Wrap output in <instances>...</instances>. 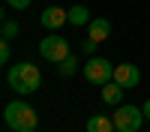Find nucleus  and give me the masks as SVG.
<instances>
[{"label":"nucleus","instance_id":"obj_6","mask_svg":"<svg viewBox=\"0 0 150 132\" xmlns=\"http://www.w3.org/2000/svg\"><path fill=\"white\" fill-rule=\"evenodd\" d=\"M39 21H42L45 30H60L63 24H69V9H63V6H48V9H42Z\"/></svg>","mask_w":150,"mask_h":132},{"label":"nucleus","instance_id":"obj_7","mask_svg":"<svg viewBox=\"0 0 150 132\" xmlns=\"http://www.w3.org/2000/svg\"><path fill=\"white\" fill-rule=\"evenodd\" d=\"M114 81L120 84L123 90L138 87V81H141V69L135 66V63H120V66H114Z\"/></svg>","mask_w":150,"mask_h":132},{"label":"nucleus","instance_id":"obj_5","mask_svg":"<svg viewBox=\"0 0 150 132\" xmlns=\"http://www.w3.org/2000/svg\"><path fill=\"white\" fill-rule=\"evenodd\" d=\"M39 54L45 60H51V63H60V60L69 57V42L63 39V36H57V33H48L39 42Z\"/></svg>","mask_w":150,"mask_h":132},{"label":"nucleus","instance_id":"obj_3","mask_svg":"<svg viewBox=\"0 0 150 132\" xmlns=\"http://www.w3.org/2000/svg\"><path fill=\"white\" fill-rule=\"evenodd\" d=\"M141 123H144V108L129 105V102L117 105V111H114V126H117V132H138Z\"/></svg>","mask_w":150,"mask_h":132},{"label":"nucleus","instance_id":"obj_2","mask_svg":"<svg viewBox=\"0 0 150 132\" xmlns=\"http://www.w3.org/2000/svg\"><path fill=\"white\" fill-rule=\"evenodd\" d=\"M3 120L12 132H36L39 126V114L30 102H9L3 108Z\"/></svg>","mask_w":150,"mask_h":132},{"label":"nucleus","instance_id":"obj_8","mask_svg":"<svg viewBox=\"0 0 150 132\" xmlns=\"http://www.w3.org/2000/svg\"><path fill=\"white\" fill-rule=\"evenodd\" d=\"M87 132H117L114 120L105 117V114H90V120H87Z\"/></svg>","mask_w":150,"mask_h":132},{"label":"nucleus","instance_id":"obj_9","mask_svg":"<svg viewBox=\"0 0 150 132\" xmlns=\"http://www.w3.org/2000/svg\"><path fill=\"white\" fill-rule=\"evenodd\" d=\"M108 36H111V21L108 18H93L90 21V39L102 42V39H108Z\"/></svg>","mask_w":150,"mask_h":132},{"label":"nucleus","instance_id":"obj_4","mask_svg":"<svg viewBox=\"0 0 150 132\" xmlns=\"http://www.w3.org/2000/svg\"><path fill=\"white\" fill-rule=\"evenodd\" d=\"M84 78L90 84H96V87H105L108 81H114V66L105 57H90L84 63Z\"/></svg>","mask_w":150,"mask_h":132},{"label":"nucleus","instance_id":"obj_13","mask_svg":"<svg viewBox=\"0 0 150 132\" xmlns=\"http://www.w3.org/2000/svg\"><path fill=\"white\" fill-rule=\"evenodd\" d=\"M18 33H21V27H18L15 21H3V30H0V36H3L6 42H12V39L18 36Z\"/></svg>","mask_w":150,"mask_h":132},{"label":"nucleus","instance_id":"obj_10","mask_svg":"<svg viewBox=\"0 0 150 132\" xmlns=\"http://www.w3.org/2000/svg\"><path fill=\"white\" fill-rule=\"evenodd\" d=\"M102 102H108V105L123 102V87H120L117 81H108L105 87H102Z\"/></svg>","mask_w":150,"mask_h":132},{"label":"nucleus","instance_id":"obj_1","mask_svg":"<svg viewBox=\"0 0 150 132\" xmlns=\"http://www.w3.org/2000/svg\"><path fill=\"white\" fill-rule=\"evenodd\" d=\"M6 81H9V87L21 93V96H30L42 87V75H39V69H36V63H30V60H18V63H12L9 72H6Z\"/></svg>","mask_w":150,"mask_h":132},{"label":"nucleus","instance_id":"obj_14","mask_svg":"<svg viewBox=\"0 0 150 132\" xmlns=\"http://www.w3.org/2000/svg\"><path fill=\"white\" fill-rule=\"evenodd\" d=\"M9 57H12V48H9V42L3 39V45H0V63H9Z\"/></svg>","mask_w":150,"mask_h":132},{"label":"nucleus","instance_id":"obj_15","mask_svg":"<svg viewBox=\"0 0 150 132\" xmlns=\"http://www.w3.org/2000/svg\"><path fill=\"white\" fill-rule=\"evenodd\" d=\"M96 45H99V42H96V39H90V36H87V39L81 42V48H84V54H93V51H96Z\"/></svg>","mask_w":150,"mask_h":132},{"label":"nucleus","instance_id":"obj_11","mask_svg":"<svg viewBox=\"0 0 150 132\" xmlns=\"http://www.w3.org/2000/svg\"><path fill=\"white\" fill-rule=\"evenodd\" d=\"M69 24H75V27L90 24V12H87V6H69Z\"/></svg>","mask_w":150,"mask_h":132},{"label":"nucleus","instance_id":"obj_16","mask_svg":"<svg viewBox=\"0 0 150 132\" xmlns=\"http://www.w3.org/2000/svg\"><path fill=\"white\" fill-rule=\"evenodd\" d=\"M6 3H9L12 9H27V6H30V0H6Z\"/></svg>","mask_w":150,"mask_h":132},{"label":"nucleus","instance_id":"obj_17","mask_svg":"<svg viewBox=\"0 0 150 132\" xmlns=\"http://www.w3.org/2000/svg\"><path fill=\"white\" fill-rule=\"evenodd\" d=\"M144 117H150V99L144 102Z\"/></svg>","mask_w":150,"mask_h":132},{"label":"nucleus","instance_id":"obj_12","mask_svg":"<svg viewBox=\"0 0 150 132\" xmlns=\"http://www.w3.org/2000/svg\"><path fill=\"white\" fill-rule=\"evenodd\" d=\"M75 69H78V60H75V54H69L66 60H60V63H57L60 78H69V75H75Z\"/></svg>","mask_w":150,"mask_h":132}]
</instances>
